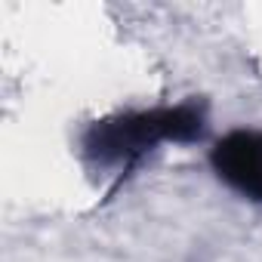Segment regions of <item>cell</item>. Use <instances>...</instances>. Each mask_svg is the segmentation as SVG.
I'll return each instance as SVG.
<instances>
[{"label": "cell", "instance_id": "1", "mask_svg": "<svg viewBox=\"0 0 262 262\" xmlns=\"http://www.w3.org/2000/svg\"><path fill=\"white\" fill-rule=\"evenodd\" d=\"M204 133H207V105L198 99H188L179 105H161V108L102 117L90 123L80 148H83V158L96 167L129 170L161 142L191 145V142H201Z\"/></svg>", "mask_w": 262, "mask_h": 262}, {"label": "cell", "instance_id": "2", "mask_svg": "<svg viewBox=\"0 0 262 262\" xmlns=\"http://www.w3.org/2000/svg\"><path fill=\"white\" fill-rule=\"evenodd\" d=\"M210 167L231 191L262 204V129H231L216 139Z\"/></svg>", "mask_w": 262, "mask_h": 262}]
</instances>
